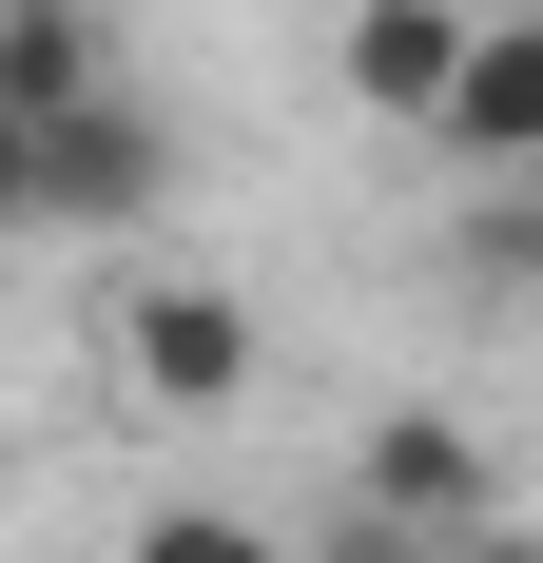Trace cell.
<instances>
[{"label": "cell", "instance_id": "ba28073f", "mask_svg": "<svg viewBox=\"0 0 543 563\" xmlns=\"http://www.w3.org/2000/svg\"><path fill=\"white\" fill-rule=\"evenodd\" d=\"M466 273H505V291H543V175H524V195H486V214H466Z\"/></svg>", "mask_w": 543, "mask_h": 563}, {"label": "cell", "instance_id": "30bf717a", "mask_svg": "<svg viewBox=\"0 0 543 563\" xmlns=\"http://www.w3.org/2000/svg\"><path fill=\"white\" fill-rule=\"evenodd\" d=\"M446 563H543V525L505 506V525H466V544H446Z\"/></svg>", "mask_w": 543, "mask_h": 563}, {"label": "cell", "instance_id": "52a82bcc", "mask_svg": "<svg viewBox=\"0 0 543 563\" xmlns=\"http://www.w3.org/2000/svg\"><path fill=\"white\" fill-rule=\"evenodd\" d=\"M136 563H311V544H272V525H233V506H156Z\"/></svg>", "mask_w": 543, "mask_h": 563}, {"label": "cell", "instance_id": "3957f363", "mask_svg": "<svg viewBox=\"0 0 543 563\" xmlns=\"http://www.w3.org/2000/svg\"><path fill=\"white\" fill-rule=\"evenodd\" d=\"M466 58H486V20H466V0H350V98L408 117V136H446Z\"/></svg>", "mask_w": 543, "mask_h": 563}, {"label": "cell", "instance_id": "6da1fadb", "mask_svg": "<svg viewBox=\"0 0 543 563\" xmlns=\"http://www.w3.org/2000/svg\"><path fill=\"white\" fill-rule=\"evenodd\" d=\"M175 195V117L156 98H98V117H58V136H0V214L20 233H156Z\"/></svg>", "mask_w": 543, "mask_h": 563}, {"label": "cell", "instance_id": "8992f818", "mask_svg": "<svg viewBox=\"0 0 543 563\" xmlns=\"http://www.w3.org/2000/svg\"><path fill=\"white\" fill-rule=\"evenodd\" d=\"M446 156H466V175H505V195L543 175V20H486L466 98H446Z\"/></svg>", "mask_w": 543, "mask_h": 563}, {"label": "cell", "instance_id": "9c48e42d", "mask_svg": "<svg viewBox=\"0 0 543 563\" xmlns=\"http://www.w3.org/2000/svg\"><path fill=\"white\" fill-rule=\"evenodd\" d=\"M311 563H446V544H428V525H388V506H350V525H330Z\"/></svg>", "mask_w": 543, "mask_h": 563}, {"label": "cell", "instance_id": "7a4b0ae2", "mask_svg": "<svg viewBox=\"0 0 543 563\" xmlns=\"http://www.w3.org/2000/svg\"><path fill=\"white\" fill-rule=\"evenodd\" d=\"M117 369H136L156 408H195V428H214V408H253V311H233V291H195V273H156L136 311H117Z\"/></svg>", "mask_w": 543, "mask_h": 563}, {"label": "cell", "instance_id": "277c9868", "mask_svg": "<svg viewBox=\"0 0 543 563\" xmlns=\"http://www.w3.org/2000/svg\"><path fill=\"white\" fill-rule=\"evenodd\" d=\"M350 506H388V525H428V544H466V525H505V486H486V448H466L446 408H388L369 448H350Z\"/></svg>", "mask_w": 543, "mask_h": 563}, {"label": "cell", "instance_id": "5b68a950", "mask_svg": "<svg viewBox=\"0 0 543 563\" xmlns=\"http://www.w3.org/2000/svg\"><path fill=\"white\" fill-rule=\"evenodd\" d=\"M117 58H98V0H0V136H58V117H98Z\"/></svg>", "mask_w": 543, "mask_h": 563}]
</instances>
